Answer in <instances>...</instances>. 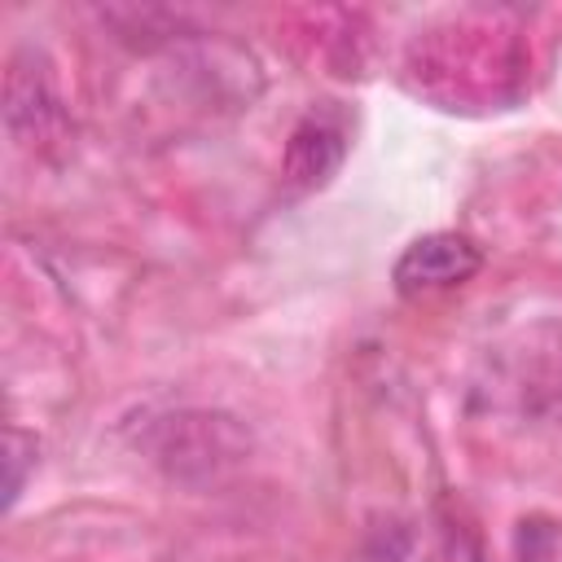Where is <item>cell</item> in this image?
<instances>
[{
    "label": "cell",
    "instance_id": "6",
    "mask_svg": "<svg viewBox=\"0 0 562 562\" xmlns=\"http://www.w3.org/2000/svg\"><path fill=\"white\" fill-rule=\"evenodd\" d=\"M4 119L9 132L22 140H48L53 127L61 123V101L48 83V70L35 53H18L9 61V83H4Z\"/></svg>",
    "mask_w": 562,
    "mask_h": 562
},
{
    "label": "cell",
    "instance_id": "7",
    "mask_svg": "<svg viewBox=\"0 0 562 562\" xmlns=\"http://www.w3.org/2000/svg\"><path fill=\"white\" fill-rule=\"evenodd\" d=\"M35 452H40L35 435H26L22 426H9L4 430V505L9 509L18 505V496L26 487V470L35 465Z\"/></svg>",
    "mask_w": 562,
    "mask_h": 562
},
{
    "label": "cell",
    "instance_id": "5",
    "mask_svg": "<svg viewBox=\"0 0 562 562\" xmlns=\"http://www.w3.org/2000/svg\"><path fill=\"white\" fill-rule=\"evenodd\" d=\"M514 395L527 417L562 426V321L522 334V347L514 351Z\"/></svg>",
    "mask_w": 562,
    "mask_h": 562
},
{
    "label": "cell",
    "instance_id": "9",
    "mask_svg": "<svg viewBox=\"0 0 562 562\" xmlns=\"http://www.w3.org/2000/svg\"><path fill=\"white\" fill-rule=\"evenodd\" d=\"M443 549H448L452 562H487L479 536L465 522H457V518H443Z\"/></svg>",
    "mask_w": 562,
    "mask_h": 562
},
{
    "label": "cell",
    "instance_id": "2",
    "mask_svg": "<svg viewBox=\"0 0 562 562\" xmlns=\"http://www.w3.org/2000/svg\"><path fill=\"white\" fill-rule=\"evenodd\" d=\"M140 452L176 483H220L250 457V430L224 408H171L140 426Z\"/></svg>",
    "mask_w": 562,
    "mask_h": 562
},
{
    "label": "cell",
    "instance_id": "3",
    "mask_svg": "<svg viewBox=\"0 0 562 562\" xmlns=\"http://www.w3.org/2000/svg\"><path fill=\"white\" fill-rule=\"evenodd\" d=\"M483 268V250L465 237V233H426L417 241L404 246V255L391 268V281L404 299H422V294H439L452 285H465L474 272Z\"/></svg>",
    "mask_w": 562,
    "mask_h": 562
},
{
    "label": "cell",
    "instance_id": "4",
    "mask_svg": "<svg viewBox=\"0 0 562 562\" xmlns=\"http://www.w3.org/2000/svg\"><path fill=\"white\" fill-rule=\"evenodd\" d=\"M347 162V123L338 110H307L281 154V180L294 193L325 189Z\"/></svg>",
    "mask_w": 562,
    "mask_h": 562
},
{
    "label": "cell",
    "instance_id": "8",
    "mask_svg": "<svg viewBox=\"0 0 562 562\" xmlns=\"http://www.w3.org/2000/svg\"><path fill=\"white\" fill-rule=\"evenodd\" d=\"M364 562H426V558H422L417 536L404 522H386V527L373 531V540L364 549Z\"/></svg>",
    "mask_w": 562,
    "mask_h": 562
},
{
    "label": "cell",
    "instance_id": "1",
    "mask_svg": "<svg viewBox=\"0 0 562 562\" xmlns=\"http://www.w3.org/2000/svg\"><path fill=\"white\" fill-rule=\"evenodd\" d=\"M408 83L439 110L505 105L527 83L522 31L505 13H461L408 44Z\"/></svg>",
    "mask_w": 562,
    "mask_h": 562
}]
</instances>
